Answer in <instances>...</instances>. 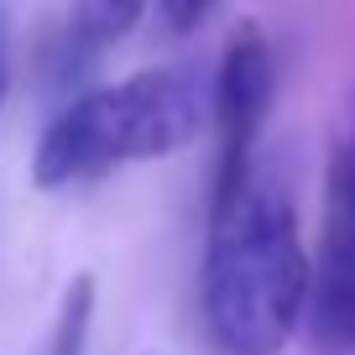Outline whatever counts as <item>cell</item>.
<instances>
[{
    "label": "cell",
    "mask_w": 355,
    "mask_h": 355,
    "mask_svg": "<svg viewBox=\"0 0 355 355\" xmlns=\"http://www.w3.org/2000/svg\"><path fill=\"white\" fill-rule=\"evenodd\" d=\"M313 261L288 189L251 173L230 199L209 204L204 245V329L220 355H282L309 319Z\"/></svg>",
    "instance_id": "obj_1"
},
{
    "label": "cell",
    "mask_w": 355,
    "mask_h": 355,
    "mask_svg": "<svg viewBox=\"0 0 355 355\" xmlns=\"http://www.w3.org/2000/svg\"><path fill=\"white\" fill-rule=\"evenodd\" d=\"M209 115V84L193 63H167L121 84L89 89L42 131L32 157L37 189H73L121 162L173 157L199 136Z\"/></svg>",
    "instance_id": "obj_2"
},
{
    "label": "cell",
    "mask_w": 355,
    "mask_h": 355,
    "mask_svg": "<svg viewBox=\"0 0 355 355\" xmlns=\"http://www.w3.org/2000/svg\"><path fill=\"white\" fill-rule=\"evenodd\" d=\"M309 329L319 355L355 350V105L334 131L324 173V241L309 293Z\"/></svg>",
    "instance_id": "obj_3"
},
{
    "label": "cell",
    "mask_w": 355,
    "mask_h": 355,
    "mask_svg": "<svg viewBox=\"0 0 355 355\" xmlns=\"http://www.w3.org/2000/svg\"><path fill=\"white\" fill-rule=\"evenodd\" d=\"M277 100V58L261 26L245 21L225 42V58L209 78V115L220 131V162H214V204L230 199L256 173V141Z\"/></svg>",
    "instance_id": "obj_4"
},
{
    "label": "cell",
    "mask_w": 355,
    "mask_h": 355,
    "mask_svg": "<svg viewBox=\"0 0 355 355\" xmlns=\"http://www.w3.org/2000/svg\"><path fill=\"white\" fill-rule=\"evenodd\" d=\"M152 0H73V11H68V58L73 63H94L105 47H115Z\"/></svg>",
    "instance_id": "obj_5"
},
{
    "label": "cell",
    "mask_w": 355,
    "mask_h": 355,
    "mask_svg": "<svg viewBox=\"0 0 355 355\" xmlns=\"http://www.w3.org/2000/svg\"><path fill=\"white\" fill-rule=\"evenodd\" d=\"M89 324H94V277H89V272H78V277L63 288V303H58L47 355H84Z\"/></svg>",
    "instance_id": "obj_6"
},
{
    "label": "cell",
    "mask_w": 355,
    "mask_h": 355,
    "mask_svg": "<svg viewBox=\"0 0 355 355\" xmlns=\"http://www.w3.org/2000/svg\"><path fill=\"white\" fill-rule=\"evenodd\" d=\"M214 0H157V16H162L167 32H193V26L209 16Z\"/></svg>",
    "instance_id": "obj_7"
},
{
    "label": "cell",
    "mask_w": 355,
    "mask_h": 355,
    "mask_svg": "<svg viewBox=\"0 0 355 355\" xmlns=\"http://www.w3.org/2000/svg\"><path fill=\"white\" fill-rule=\"evenodd\" d=\"M6 89H11V47H6V32H0V105H6Z\"/></svg>",
    "instance_id": "obj_8"
}]
</instances>
